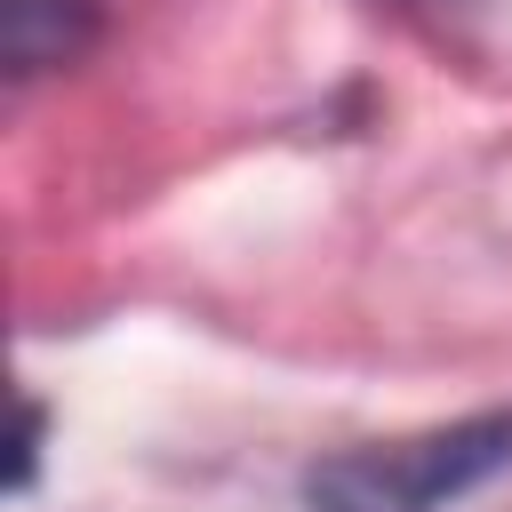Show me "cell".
I'll list each match as a JSON object with an SVG mask.
<instances>
[{
    "label": "cell",
    "mask_w": 512,
    "mask_h": 512,
    "mask_svg": "<svg viewBox=\"0 0 512 512\" xmlns=\"http://www.w3.org/2000/svg\"><path fill=\"white\" fill-rule=\"evenodd\" d=\"M512 464V416H464V424H432L408 440H368L328 456L304 480L312 512H440L456 496H472L480 480H496Z\"/></svg>",
    "instance_id": "cell-1"
},
{
    "label": "cell",
    "mask_w": 512,
    "mask_h": 512,
    "mask_svg": "<svg viewBox=\"0 0 512 512\" xmlns=\"http://www.w3.org/2000/svg\"><path fill=\"white\" fill-rule=\"evenodd\" d=\"M88 32H96V8H88V0H8V8H0V56H8L16 80L80 56Z\"/></svg>",
    "instance_id": "cell-2"
}]
</instances>
